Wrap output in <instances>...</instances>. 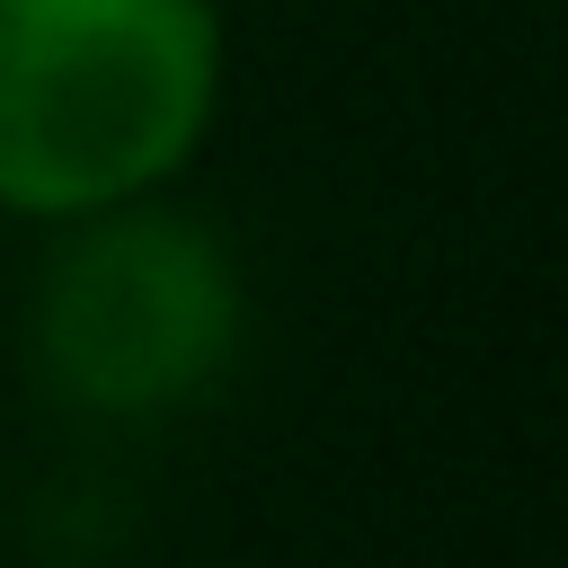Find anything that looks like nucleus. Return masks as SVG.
Here are the masks:
<instances>
[{
	"instance_id": "1",
	"label": "nucleus",
	"mask_w": 568,
	"mask_h": 568,
	"mask_svg": "<svg viewBox=\"0 0 568 568\" xmlns=\"http://www.w3.org/2000/svg\"><path fill=\"white\" fill-rule=\"evenodd\" d=\"M213 0H0V204L27 222L160 195L213 133Z\"/></svg>"
},
{
	"instance_id": "2",
	"label": "nucleus",
	"mask_w": 568,
	"mask_h": 568,
	"mask_svg": "<svg viewBox=\"0 0 568 568\" xmlns=\"http://www.w3.org/2000/svg\"><path fill=\"white\" fill-rule=\"evenodd\" d=\"M53 231L62 240L27 302V355L62 408L142 426L204 399L231 373L248 293L213 222L133 195L106 213H71Z\"/></svg>"
}]
</instances>
